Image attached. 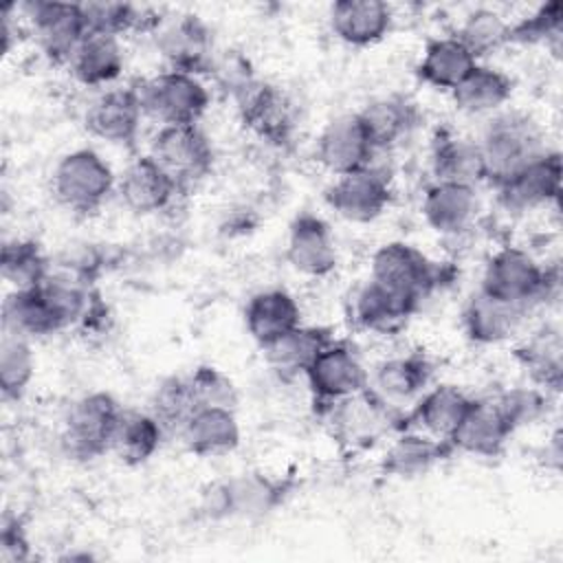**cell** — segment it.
<instances>
[{
	"instance_id": "obj_34",
	"label": "cell",
	"mask_w": 563,
	"mask_h": 563,
	"mask_svg": "<svg viewBox=\"0 0 563 563\" xmlns=\"http://www.w3.org/2000/svg\"><path fill=\"white\" fill-rule=\"evenodd\" d=\"M356 114L376 152L391 150L394 145L405 141L418 123L416 106L400 95L372 99Z\"/></svg>"
},
{
	"instance_id": "obj_19",
	"label": "cell",
	"mask_w": 563,
	"mask_h": 563,
	"mask_svg": "<svg viewBox=\"0 0 563 563\" xmlns=\"http://www.w3.org/2000/svg\"><path fill=\"white\" fill-rule=\"evenodd\" d=\"M512 433L515 431L497 407L495 398H473L460 424L451 433L449 444L457 453L495 457L504 451Z\"/></svg>"
},
{
	"instance_id": "obj_10",
	"label": "cell",
	"mask_w": 563,
	"mask_h": 563,
	"mask_svg": "<svg viewBox=\"0 0 563 563\" xmlns=\"http://www.w3.org/2000/svg\"><path fill=\"white\" fill-rule=\"evenodd\" d=\"M154 33L156 51L172 70L189 75L211 73L216 62L213 33L202 18L183 13L169 22H161Z\"/></svg>"
},
{
	"instance_id": "obj_4",
	"label": "cell",
	"mask_w": 563,
	"mask_h": 563,
	"mask_svg": "<svg viewBox=\"0 0 563 563\" xmlns=\"http://www.w3.org/2000/svg\"><path fill=\"white\" fill-rule=\"evenodd\" d=\"M117 189L110 163L90 147L66 152L53 167L51 194L73 213H95Z\"/></svg>"
},
{
	"instance_id": "obj_40",
	"label": "cell",
	"mask_w": 563,
	"mask_h": 563,
	"mask_svg": "<svg viewBox=\"0 0 563 563\" xmlns=\"http://www.w3.org/2000/svg\"><path fill=\"white\" fill-rule=\"evenodd\" d=\"M0 273L4 282L13 286V290H26L46 282L51 275V264L37 242L15 238L2 244Z\"/></svg>"
},
{
	"instance_id": "obj_2",
	"label": "cell",
	"mask_w": 563,
	"mask_h": 563,
	"mask_svg": "<svg viewBox=\"0 0 563 563\" xmlns=\"http://www.w3.org/2000/svg\"><path fill=\"white\" fill-rule=\"evenodd\" d=\"M477 147L484 163V183L499 187L523 165L534 161L548 147L539 123L519 110L497 112L488 119Z\"/></svg>"
},
{
	"instance_id": "obj_25",
	"label": "cell",
	"mask_w": 563,
	"mask_h": 563,
	"mask_svg": "<svg viewBox=\"0 0 563 563\" xmlns=\"http://www.w3.org/2000/svg\"><path fill=\"white\" fill-rule=\"evenodd\" d=\"M471 400L473 398L455 385L427 387L418 396V400L411 405L409 413L402 418L409 424H402L400 429H413L449 442L451 433L455 431L462 416L466 413Z\"/></svg>"
},
{
	"instance_id": "obj_27",
	"label": "cell",
	"mask_w": 563,
	"mask_h": 563,
	"mask_svg": "<svg viewBox=\"0 0 563 563\" xmlns=\"http://www.w3.org/2000/svg\"><path fill=\"white\" fill-rule=\"evenodd\" d=\"M244 325L249 336L264 350L301 325V308L288 290L266 288L249 299L244 308Z\"/></svg>"
},
{
	"instance_id": "obj_5",
	"label": "cell",
	"mask_w": 563,
	"mask_h": 563,
	"mask_svg": "<svg viewBox=\"0 0 563 563\" xmlns=\"http://www.w3.org/2000/svg\"><path fill=\"white\" fill-rule=\"evenodd\" d=\"M145 117L163 125H198L205 117L211 95L198 75L163 70L136 84Z\"/></svg>"
},
{
	"instance_id": "obj_13",
	"label": "cell",
	"mask_w": 563,
	"mask_h": 563,
	"mask_svg": "<svg viewBox=\"0 0 563 563\" xmlns=\"http://www.w3.org/2000/svg\"><path fill=\"white\" fill-rule=\"evenodd\" d=\"M240 117L246 128L273 145H284L290 141L297 112L292 99L275 84L253 79L235 97Z\"/></svg>"
},
{
	"instance_id": "obj_33",
	"label": "cell",
	"mask_w": 563,
	"mask_h": 563,
	"mask_svg": "<svg viewBox=\"0 0 563 563\" xmlns=\"http://www.w3.org/2000/svg\"><path fill=\"white\" fill-rule=\"evenodd\" d=\"M477 64L475 55L455 35H446L435 37L424 46L416 75L422 84L451 92Z\"/></svg>"
},
{
	"instance_id": "obj_23",
	"label": "cell",
	"mask_w": 563,
	"mask_h": 563,
	"mask_svg": "<svg viewBox=\"0 0 563 563\" xmlns=\"http://www.w3.org/2000/svg\"><path fill=\"white\" fill-rule=\"evenodd\" d=\"M391 409L394 407L378 398L369 385L363 391L325 407L334 433L350 444H369L389 429Z\"/></svg>"
},
{
	"instance_id": "obj_35",
	"label": "cell",
	"mask_w": 563,
	"mask_h": 563,
	"mask_svg": "<svg viewBox=\"0 0 563 563\" xmlns=\"http://www.w3.org/2000/svg\"><path fill=\"white\" fill-rule=\"evenodd\" d=\"M512 79L488 64H477L462 84L451 90L453 103L460 112L466 114H495L512 97Z\"/></svg>"
},
{
	"instance_id": "obj_37",
	"label": "cell",
	"mask_w": 563,
	"mask_h": 563,
	"mask_svg": "<svg viewBox=\"0 0 563 563\" xmlns=\"http://www.w3.org/2000/svg\"><path fill=\"white\" fill-rule=\"evenodd\" d=\"M332 341L330 330L319 325H297L268 347H264L268 365L282 376H303L319 352Z\"/></svg>"
},
{
	"instance_id": "obj_41",
	"label": "cell",
	"mask_w": 563,
	"mask_h": 563,
	"mask_svg": "<svg viewBox=\"0 0 563 563\" xmlns=\"http://www.w3.org/2000/svg\"><path fill=\"white\" fill-rule=\"evenodd\" d=\"M455 37L479 62V57H488L490 53L510 44V22L499 11L479 7L466 13Z\"/></svg>"
},
{
	"instance_id": "obj_22",
	"label": "cell",
	"mask_w": 563,
	"mask_h": 563,
	"mask_svg": "<svg viewBox=\"0 0 563 563\" xmlns=\"http://www.w3.org/2000/svg\"><path fill=\"white\" fill-rule=\"evenodd\" d=\"M420 301L367 279L352 297V319L358 328L374 334L400 332Z\"/></svg>"
},
{
	"instance_id": "obj_45",
	"label": "cell",
	"mask_w": 563,
	"mask_h": 563,
	"mask_svg": "<svg viewBox=\"0 0 563 563\" xmlns=\"http://www.w3.org/2000/svg\"><path fill=\"white\" fill-rule=\"evenodd\" d=\"M495 402L501 409V413L506 416V420L510 422L512 431H517L519 427L539 422L548 413L550 394L537 385H532V387L517 385V387H510V389L501 391L499 396H495Z\"/></svg>"
},
{
	"instance_id": "obj_24",
	"label": "cell",
	"mask_w": 563,
	"mask_h": 563,
	"mask_svg": "<svg viewBox=\"0 0 563 563\" xmlns=\"http://www.w3.org/2000/svg\"><path fill=\"white\" fill-rule=\"evenodd\" d=\"M178 438L198 457H220L238 449L242 431L235 409L198 407L180 427Z\"/></svg>"
},
{
	"instance_id": "obj_30",
	"label": "cell",
	"mask_w": 563,
	"mask_h": 563,
	"mask_svg": "<svg viewBox=\"0 0 563 563\" xmlns=\"http://www.w3.org/2000/svg\"><path fill=\"white\" fill-rule=\"evenodd\" d=\"M66 66L70 68L73 77L88 88H101L117 81L125 66L121 37L86 33Z\"/></svg>"
},
{
	"instance_id": "obj_43",
	"label": "cell",
	"mask_w": 563,
	"mask_h": 563,
	"mask_svg": "<svg viewBox=\"0 0 563 563\" xmlns=\"http://www.w3.org/2000/svg\"><path fill=\"white\" fill-rule=\"evenodd\" d=\"M198 409L187 376H167L163 378L152 398L150 413L163 424L165 431L178 433L185 420Z\"/></svg>"
},
{
	"instance_id": "obj_44",
	"label": "cell",
	"mask_w": 563,
	"mask_h": 563,
	"mask_svg": "<svg viewBox=\"0 0 563 563\" xmlns=\"http://www.w3.org/2000/svg\"><path fill=\"white\" fill-rule=\"evenodd\" d=\"M563 33V4L559 0L539 4L517 22H510V44H545L559 51Z\"/></svg>"
},
{
	"instance_id": "obj_38",
	"label": "cell",
	"mask_w": 563,
	"mask_h": 563,
	"mask_svg": "<svg viewBox=\"0 0 563 563\" xmlns=\"http://www.w3.org/2000/svg\"><path fill=\"white\" fill-rule=\"evenodd\" d=\"M167 431L150 411H128L123 409L119 424L112 435L110 453L128 466L145 464L161 449L163 435Z\"/></svg>"
},
{
	"instance_id": "obj_16",
	"label": "cell",
	"mask_w": 563,
	"mask_h": 563,
	"mask_svg": "<svg viewBox=\"0 0 563 563\" xmlns=\"http://www.w3.org/2000/svg\"><path fill=\"white\" fill-rule=\"evenodd\" d=\"M495 189L504 209L512 213L537 211L552 205L561 191V154L545 150Z\"/></svg>"
},
{
	"instance_id": "obj_29",
	"label": "cell",
	"mask_w": 563,
	"mask_h": 563,
	"mask_svg": "<svg viewBox=\"0 0 563 563\" xmlns=\"http://www.w3.org/2000/svg\"><path fill=\"white\" fill-rule=\"evenodd\" d=\"M453 453L451 444L413 429H400L383 455V473L396 479H413L429 473Z\"/></svg>"
},
{
	"instance_id": "obj_46",
	"label": "cell",
	"mask_w": 563,
	"mask_h": 563,
	"mask_svg": "<svg viewBox=\"0 0 563 563\" xmlns=\"http://www.w3.org/2000/svg\"><path fill=\"white\" fill-rule=\"evenodd\" d=\"M189 387L198 407H227L235 409L238 389L233 380L213 365H198L189 376Z\"/></svg>"
},
{
	"instance_id": "obj_14",
	"label": "cell",
	"mask_w": 563,
	"mask_h": 563,
	"mask_svg": "<svg viewBox=\"0 0 563 563\" xmlns=\"http://www.w3.org/2000/svg\"><path fill=\"white\" fill-rule=\"evenodd\" d=\"M143 117L145 112L136 86L110 88L88 103L84 128L103 143L130 147L139 136Z\"/></svg>"
},
{
	"instance_id": "obj_1",
	"label": "cell",
	"mask_w": 563,
	"mask_h": 563,
	"mask_svg": "<svg viewBox=\"0 0 563 563\" xmlns=\"http://www.w3.org/2000/svg\"><path fill=\"white\" fill-rule=\"evenodd\" d=\"M559 286V273L543 266L530 251L506 244L497 249L482 273L479 290L523 312L545 303Z\"/></svg>"
},
{
	"instance_id": "obj_15",
	"label": "cell",
	"mask_w": 563,
	"mask_h": 563,
	"mask_svg": "<svg viewBox=\"0 0 563 563\" xmlns=\"http://www.w3.org/2000/svg\"><path fill=\"white\" fill-rule=\"evenodd\" d=\"M376 150L356 112L334 117L317 136L314 158L332 176H343L369 167Z\"/></svg>"
},
{
	"instance_id": "obj_31",
	"label": "cell",
	"mask_w": 563,
	"mask_h": 563,
	"mask_svg": "<svg viewBox=\"0 0 563 563\" xmlns=\"http://www.w3.org/2000/svg\"><path fill=\"white\" fill-rule=\"evenodd\" d=\"M523 310L499 301L484 290H475L462 312L466 336L477 345H497L508 341L521 325Z\"/></svg>"
},
{
	"instance_id": "obj_42",
	"label": "cell",
	"mask_w": 563,
	"mask_h": 563,
	"mask_svg": "<svg viewBox=\"0 0 563 563\" xmlns=\"http://www.w3.org/2000/svg\"><path fill=\"white\" fill-rule=\"evenodd\" d=\"M35 376V354L31 341L11 332L0 343V391L4 400H20Z\"/></svg>"
},
{
	"instance_id": "obj_7",
	"label": "cell",
	"mask_w": 563,
	"mask_h": 563,
	"mask_svg": "<svg viewBox=\"0 0 563 563\" xmlns=\"http://www.w3.org/2000/svg\"><path fill=\"white\" fill-rule=\"evenodd\" d=\"M150 156L187 189L213 169V145L200 125H163L152 139Z\"/></svg>"
},
{
	"instance_id": "obj_26",
	"label": "cell",
	"mask_w": 563,
	"mask_h": 563,
	"mask_svg": "<svg viewBox=\"0 0 563 563\" xmlns=\"http://www.w3.org/2000/svg\"><path fill=\"white\" fill-rule=\"evenodd\" d=\"M2 325L4 332L24 336L29 341L66 330L62 314L42 284L26 290H11L7 295L2 303Z\"/></svg>"
},
{
	"instance_id": "obj_17",
	"label": "cell",
	"mask_w": 563,
	"mask_h": 563,
	"mask_svg": "<svg viewBox=\"0 0 563 563\" xmlns=\"http://www.w3.org/2000/svg\"><path fill=\"white\" fill-rule=\"evenodd\" d=\"M183 189L178 183L150 156H136L117 178L121 205L136 216H154L169 209Z\"/></svg>"
},
{
	"instance_id": "obj_20",
	"label": "cell",
	"mask_w": 563,
	"mask_h": 563,
	"mask_svg": "<svg viewBox=\"0 0 563 563\" xmlns=\"http://www.w3.org/2000/svg\"><path fill=\"white\" fill-rule=\"evenodd\" d=\"M424 222L440 235H460L468 231L479 213L477 187L462 183L433 180L420 205Z\"/></svg>"
},
{
	"instance_id": "obj_18",
	"label": "cell",
	"mask_w": 563,
	"mask_h": 563,
	"mask_svg": "<svg viewBox=\"0 0 563 563\" xmlns=\"http://www.w3.org/2000/svg\"><path fill=\"white\" fill-rule=\"evenodd\" d=\"M286 262L306 277H325L336 268L339 253L328 222L314 213H299L286 238Z\"/></svg>"
},
{
	"instance_id": "obj_9",
	"label": "cell",
	"mask_w": 563,
	"mask_h": 563,
	"mask_svg": "<svg viewBox=\"0 0 563 563\" xmlns=\"http://www.w3.org/2000/svg\"><path fill=\"white\" fill-rule=\"evenodd\" d=\"M18 11L29 22L42 53L55 64H68L73 51L88 33L81 4L29 0L18 4Z\"/></svg>"
},
{
	"instance_id": "obj_8",
	"label": "cell",
	"mask_w": 563,
	"mask_h": 563,
	"mask_svg": "<svg viewBox=\"0 0 563 563\" xmlns=\"http://www.w3.org/2000/svg\"><path fill=\"white\" fill-rule=\"evenodd\" d=\"M369 279L420 301L440 282V271L418 246L391 240L378 246L369 262Z\"/></svg>"
},
{
	"instance_id": "obj_28",
	"label": "cell",
	"mask_w": 563,
	"mask_h": 563,
	"mask_svg": "<svg viewBox=\"0 0 563 563\" xmlns=\"http://www.w3.org/2000/svg\"><path fill=\"white\" fill-rule=\"evenodd\" d=\"M431 365L420 354H400L380 361L369 378L372 391L387 405L398 407L416 402L418 396L429 387Z\"/></svg>"
},
{
	"instance_id": "obj_32",
	"label": "cell",
	"mask_w": 563,
	"mask_h": 563,
	"mask_svg": "<svg viewBox=\"0 0 563 563\" xmlns=\"http://www.w3.org/2000/svg\"><path fill=\"white\" fill-rule=\"evenodd\" d=\"M515 358L530 376L532 385L559 394L563 385V339L556 325H541L530 332L517 347Z\"/></svg>"
},
{
	"instance_id": "obj_11",
	"label": "cell",
	"mask_w": 563,
	"mask_h": 563,
	"mask_svg": "<svg viewBox=\"0 0 563 563\" xmlns=\"http://www.w3.org/2000/svg\"><path fill=\"white\" fill-rule=\"evenodd\" d=\"M325 202L345 222H372L391 202L389 176L374 167V163L358 172L334 176L325 189Z\"/></svg>"
},
{
	"instance_id": "obj_3",
	"label": "cell",
	"mask_w": 563,
	"mask_h": 563,
	"mask_svg": "<svg viewBox=\"0 0 563 563\" xmlns=\"http://www.w3.org/2000/svg\"><path fill=\"white\" fill-rule=\"evenodd\" d=\"M123 407L108 391H90L70 402L62 431L59 449L73 462H92L110 453L112 435Z\"/></svg>"
},
{
	"instance_id": "obj_21",
	"label": "cell",
	"mask_w": 563,
	"mask_h": 563,
	"mask_svg": "<svg viewBox=\"0 0 563 563\" xmlns=\"http://www.w3.org/2000/svg\"><path fill=\"white\" fill-rule=\"evenodd\" d=\"M332 35L354 48L380 42L394 24V11L380 0H339L328 13Z\"/></svg>"
},
{
	"instance_id": "obj_12",
	"label": "cell",
	"mask_w": 563,
	"mask_h": 563,
	"mask_svg": "<svg viewBox=\"0 0 563 563\" xmlns=\"http://www.w3.org/2000/svg\"><path fill=\"white\" fill-rule=\"evenodd\" d=\"M314 400L323 407L350 398L369 385L358 354L343 341H330L303 374Z\"/></svg>"
},
{
	"instance_id": "obj_39",
	"label": "cell",
	"mask_w": 563,
	"mask_h": 563,
	"mask_svg": "<svg viewBox=\"0 0 563 563\" xmlns=\"http://www.w3.org/2000/svg\"><path fill=\"white\" fill-rule=\"evenodd\" d=\"M81 13L88 33L121 37L132 31H156L161 18H154L143 7L130 2H81Z\"/></svg>"
},
{
	"instance_id": "obj_47",
	"label": "cell",
	"mask_w": 563,
	"mask_h": 563,
	"mask_svg": "<svg viewBox=\"0 0 563 563\" xmlns=\"http://www.w3.org/2000/svg\"><path fill=\"white\" fill-rule=\"evenodd\" d=\"M29 556H31V548L20 521L18 519L11 523L4 521L2 534H0V559L4 563H20V561H26Z\"/></svg>"
},
{
	"instance_id": "obj_6",
	"label": "cell",
	"mask_w": 563,
	"mask_h": 563,
	"mask_svg": "<svg viewBox=\"0 0 563 563\" xmlns=\"http://www.w3.org/2000/svg\"><path fill=\"white\" fill-rule=\"evenodd\" d=\"M282 479L264 473H240L209 484L200 497V510L209 519H257L268 515L282 499Z\"/></svg>"
},
{
	"instance_id": "obj_36",
	"label": "cell",
	"mask_w": 563,
	"mask_h": 563,
	"mask_svg": "<svg viewBox=\"0 0 563 563\" xmlns=\"http://www.w3.org/2000/svg\"><path fill=\"white\" fill-rule=\"evenodd\" d=\"M431 169L435 180L462 183L477 187L484 183V163L477 141L444 132L435 139L431 152Z\"/></svg>"
}]
</instances>
